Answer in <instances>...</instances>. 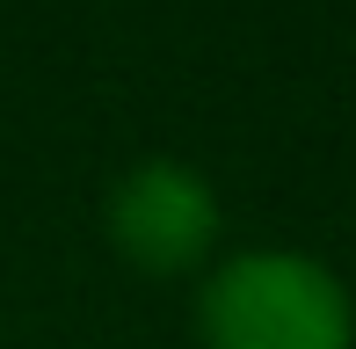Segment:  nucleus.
Segmentation results:
<instances>
[{
    "mask_svg": "<svg viewBox=\"0 0 356 349\" xmlns=\"http://www.w3.org/2000/svg\"><path fill=\"white\" fill-rule=\"evenodd\" d=\"M204 349H349L356 306L327 262L298 247L225 255L197 291Z\"/></svg>",
    "mask_w": 356,
    "mask_h": 349,
    "instance_id": "1",
    "label": "nucleus"
},
{
    "mask_svg": "<svg viewBox=\"0 0 356 349\" xmlns=\"http://www.w3.org/2000/svg\"><path fill=\"white\" fill-rule=\"evenodd\" d=\"M102 218H109L117 255L131 269H153V277L197 269L204 255H211V241H218V197H211V182H204L197 168L168 161V153L124 168Z\"/></svg>",
    "mask_w": 356,
    "mask_h": 349,
    "instance_id": "2",
    "label": "nucleus"
}]
</instances>
